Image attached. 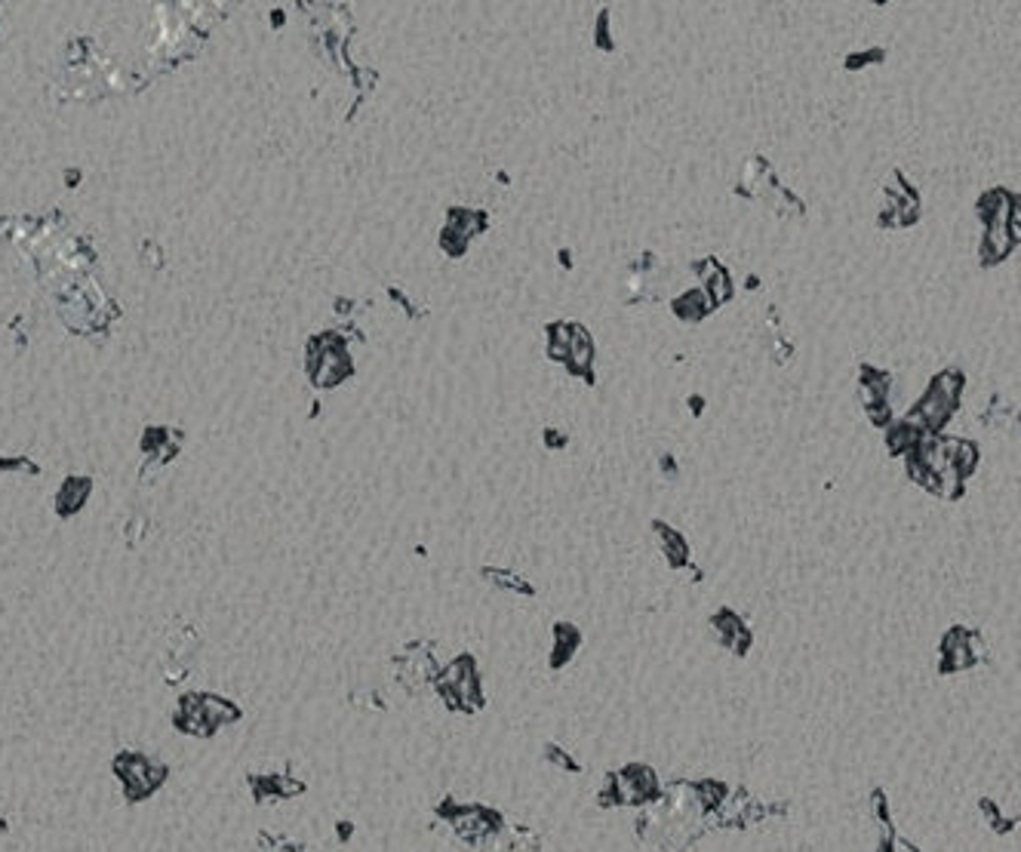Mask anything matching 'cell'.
Masks as SVG:
<instances>
[{
	"label": "cell",
	"instance_id": "6da1fadb",
	"mask_svg": "<svg viewBox=\"0 0 1021 852\" xmlns=\"http://www.w3.org/2000/svg\"><path fill=\"white\" fill-rule=\"evenodd\" d=\"M659 794H662V788H659L656 773H652V769L643 766V763H634V766H625L622 773L606 776L603 806H609V803H616V806H646V803L656 800Z\"/></svg>",
	"mask_w": 1021,
	"mask_h": 852
},
{
	"label": "cell",
	"instance_id": "7a4b0ae2",
	"mask_svg": "<svg viewBox=\"0 0 1021 852\" xmlns=\"http://www.w3.org/2000/svg\"><path fill=\"white\" fill-rule=\"evenodd\" d=\"M437 813L449 822V828H453V834L471 846H489L496 840V834L505 828L502 825V816L493 813V809H483V806H440Z\"/></svg>",
	"mask_w": 1021,
	"mask_h": 852
},
{
	"label": "cell",
	"instance_id": "3957f363",
	"mask_svg": "<svg viewBox=\"0 0 1021 852\" xmlns=\"http://www.w3.org/2000/svg\"><path fill=\"white\" fill-rule=\"evenodd\" d=\"M117 773H120V779H124L130 797H148L163 779H167V769H163L160 763H154V760H148V757H142V754L120 757L117 760Z\"/></svg>",
	"mask_w": 1021,
	"mask_h": 852
},
{
	"label": "cell",
	"instance_id": "277c9868",
	"mask_svg": "<svg viewBox=\"0 0 1021 852\" xmlns=\"http://www.w3.org/2000/svg\"><path fill=\"white\" fill-rule=\"evenodd\" d=\"M440 696L453 705V708H465V711H477L480 708V686L474 680V674L468 671V665H453L443 680H440Z\"/></svg>",
	"mask_w": 1021,
	"mask_h": 852
},
{
	"label": "cell",
	"instance_id": "5b68a950",
	"mask_svg": "<svg viewBox=\"0 0 1021 852\" xmlns=\"http://www.w3.org/2000/svg\"><path fill=\"white\" fill-rule=\"evenodd\" d=\"M539 846L542 840L536 831H529L526 825H514L496 834V840L489 843V852H539Z\"/></svg>",
	"mask_w": 1021,
	"mask_h": 852
},
{
	"label": "cell",
	"instance_id": "8992f818",
	"mask_svg": "<svg viewBox=\"0 0 1021 852\" xmlns=\"http://www.w3.org/2000/svg\"><path fill=\"white\" fill-rule=\"evenodd\" d=\"M259 852H305V846L283 834H259Z\"/></svg>",
	"mask_w": 1021,
	"mask_h": 852
},
{
	"label": "cell",
	"instance_id": "52a82bcc",
	"mask_svg": "<svg viewBox=\"0 0 1021 852\" xmlns=\"http://www.w3.org/2000/svg\"><path fill=\"white\" fill-rule=\"evenodd\" d=\"M545 757H548V763H554L557 769H563V773H582V763L573 760V757H569V754H566L560 745H554V742L545 745Z\"/></svg>",
	"mask_w": 1021,
	"mask_h": 852
}]
</instances>
